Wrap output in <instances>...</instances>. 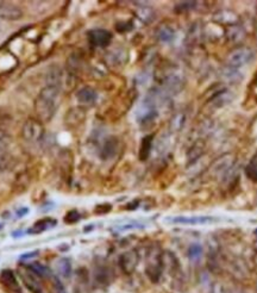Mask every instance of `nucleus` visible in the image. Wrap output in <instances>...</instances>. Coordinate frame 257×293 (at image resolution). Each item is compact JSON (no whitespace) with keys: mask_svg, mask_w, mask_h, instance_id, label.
Here are the masks:
<instances>
[{"mask_svg":"<svg viewBox=\"0 0 257 293\" xmlns=\"http://www.w3.org/2000/svg\"><path fill=\"white\" fill-rule=\"evenodd\" d=\"M60 88L56 86L46 85L40 90L35 100V112L37 120L42 123H48L55 116L58 110Z\"/></svg>","mask_w":257,"mask_h":293,"instance_id":"1","label":"nucleus"},{"mask_svg":"<svg viewBox=\"0 0 257 293\" xmlns=\"http://www.w3.org/2000/svg\"><path fill=\"white\" fill-rule=\"evenodd\" d=\"M162 272H164V266H162V252L152 248L148 254L146 273V276H148L150 282L154 284H158L162 276Z\"/></svg>","mask_w":257,"mask_h":293,"instance_id":"2","label":"nucleus"},{"mask_svg":"<svg viewBox=\"0 0 257 293\" xmlns=\"http://www.w3.org/2000/svg\"><path fill=\"white\" fill-rule=\"evenodd\" d=\"M46 135L44 126L42 122H40L36 118H30L23 124L22 128V137L25 141L31 143H38L43 140Z\"/></svg>","mask_w":257,"mask_h":293,"instance_id":"3","label":"nucleus"},{"mask_svg":"<svg viewBox=\"0 0 257 293\" xmlns=\"http://www.w3.org/2000/svg\"><path fill=\"white\" fill-rule=\"evenodd\" d=\"M254 58V52L252 49L240 46V48L234 49L228 56V64L230 67H240L244 64H249Z\"/></svg>","mask_w":257,"mask_h":293,"instance_id":"4","label":"nucleus"},{"mask_svg":"<svg viewBox=\"0 0 257 293\" xmlns=\"http://www.w3.org/2000/svg\"><path fill=\"white\" fill-rule=\"evenodd\" d=\"M140 264V254L137 250H128L125 252L124 254L120 255L119 258V267L120 270H123V273L128 274H132L134 270H136L137 266Z\"/></svg>","mask_w":257,"mask_h":293,"instance_id":"5","label":"nucleus"},{"mask_svg":"<svg viewBox=\"0 0 257 293\" xmlns=\"http://www.w3.org/2000/svg\"><path fill=\"white\" fill-rule=\"evenodd\" d=\"M90 46L105 48L112 42V34L105 29H93L87 34Z\"/></svg>","mask_w":257,"mask_h":293,"instance_id":"6","label":"nucleus"},{"mask_svg":"<svg viewBox=\"0 0 257 293\" xmlns=\"http://www.w3.org/2000/svg\"><path fill=\"white\" fill-rule=\"evenodd\" d=\"M20 278L23 280L24 285L26 286V288H29L31 292L34 293H40L42 292V284H40V278L37 276L36 273H34L32 270H29L25 266L24 270H20Z\"/></svg>","mask_w":257,"mask_h":293,"instance_id":"7","label":"nucleus"},{"mask_svg":"<svg viewBox=\"0 0 257 293\" xmlns=\"http://www.w3.org/2000/svg\"><path fill=\"white\" fill-rule=\"evenodd\" d=\"M0 284L11 293H22V288L14 270H4L0 273Z\"/></svg>","mask_w":257,"mask_h":293,"instance_id":"8","label":"nucleus"},{"mask_svg":"<svg viewBox=\"0 0 257 293\" xmlns=\"http://www.w3.org/2000/svg\"><path fill=\"white\" fill-rule=\"evenodd\" d=\"M23 17V11L20 6L11 2H0V18L5 20H18Z\"/></svg>","mask_w":257,"mask_h":293,"instance_id":"9","label":"nucleus"},{"mask_svg":"<svg viewBox=\"0 0 257 293\" xmlns=\"http://www.w3.org/2000/svg\"><path fill=\"white\" fill-rule=\"evenodd\" d=\"M84 116H86V114H84V108H70V110H68L67 114H66L64 117V122L67 126H79L80 123H82L84 120Z\"/></svg>","mask_w":257,"mask_h":293,"instance_id":"10","label":"nucleus"},{"mask_svg":"<svg viewBox=\"0 0 257 293\" xmlns=\"http://www.w3.org/2000/svg\"><path fill=\"white\" fill-rule=\"evenodd\" d=\"M56 224H58V220H54V218H42V220H37V222L31 226V229L28 230V234H40L44 232L46 230L52 229Z\"/></svg>","mask_w":257,"mask_h":293,"instance_id":"11","label":"nucleus"},{"mask_svg":"<svg viewBox=\"0 0 257 293\" xmlns=\"http://www.w3.org/2000/svg\"><path fill=\"white\" fill-rule=\"evenodd\" d=\"M96 98H98V94H96V90L88 86L82 87L76 93L78 102H81V104H92L96 100Z\"/></svg>","mask_w":257,"mask_h":293,"instance_id":"12","label":"nucleus"},{"mask_svg":"<svg viewBox=\"0 0 257 293\" xmlns=\"http://www.w3.org/2000/svg\"><path fill=\"white\" fill-rule=\"evenodd\" d=\"M56 272L61 278H64V279H70V276H72V270H73V268H72V262L70 258H58V261H56Z\"/></svg>","mask_w":257,"mask_h":293,"instance_id":"13","label":"nucleus"},{"mask_svg":"<svg viewBox=\"0 0 257 293\" xmlns=\"http://www.w3.org/2000/svg\"><path fill=\"white\" fill-rule=\"evenodd\" d=\"M210 222H213V218L206 216L176 217L173 220V223L175 224H192V226H196V224H206Z\"/></svg>","mask_w":257,"mask_h":293,"instance_id":"14","label":"nucleus"},{"mask_svg":"<svg viewBox=\"0 0 257 293\" xmlns=\"http://www.w3.org/2000/svg\"><path fill=\"white\" fill-rule=\"evenodd\" d=\"M152 141H154V135L146 136L140 142V152L138 158L140 161H146L150 156V152H152Z\"/></svg>","mask_w":257,"mask_h":293,"instance_id":"15","label":"nucleus"},{"mask_svg":"<svg viewBox=\"0 0 257 293\" xmlns=\"http://www.w3.org/2000/svg\"><path fill=\"white\" fill-rule=\"evenodd\" d=\"M26 267L32 270L34 273H36L40 279H50L52 276H54L52 272V270H50L48 266H46V264L34 262V264H29Z\"/></svg>","mask_w":257,"mask_h":293,"instance_id":"16","label":"nucleus"},{"mask_svg":"<svg viewBox=\"0 0 257 293\" xmlns=\"http://www.w3.org/2000/svg\"><path fill=\"white\" fill-rule=\"evenodd\" d=\"M94 278H96V280L100 284V285H108L112 280V272L108 267L100 266L96 270Z\"/></svg>","mask_w":257,"mask_h":293,"instance_id":"17","label":"nucleus"},{"mask_svg":"<svg viewBox=\"0 0 257 293\" xmlns=\"http://www.w3.org/2000/svg\"><path fill=\"white\" fill-rule=\"evenodd\" d=\"M116 152H117V140L110 138L105 142L104 146H102V156L104 158H110L114 156Z\"/></svg>","mask_w":257,"mask_h":293,"instance_id":"18","label":"nucleus"},{"mask_svg":"<svg viewBox=\"0 0 257 293\" xmlns=\"http://www.w3.org/2000/svg\"><path fill=\"white\" fill-rule=\"evenodd\" d=\"M158 37L162 42H170L174 38V30L168 26H161L158 29Z\"/></svg>","mask_w":257,"mask_h":293,"instance_id":"19","label":"nucleus"},{"mask_svg":"<svg viewBox=\"0 0 257 293\" xmlns=\"http://www.w3.org/2000/svg\"><path fill=\"white\" fill-rule=\"evenodd\" d=\"M50 280V292L52 293H68L67 290H66L64 282L62 280L58 278V276H52Z\"/></svg>","mask_w":257,"mask_h":293,"instance_id":"20","label":"nucleus"},{"mask_svg":"<svg viewBox=\"0 0 257 293\" xmlns=\"http://www.w3.org/2000/svg\"><path fill=\"white\" fill-rule=\"evenodd\" d=\"M246 174L250 180L257 182V155L255 158H252V160L249 162L246 168Z\"/></svg>","mask_w":257,"mask_h":293,"instance_id":"21","label":"nucleus"},{"mask_svg":"<svg viewBox=\"0 0 257 293\" xmlns=\"http://www.w3.org/2000/svg\"><path fill=\"white\" fill-rule=\"evenodd\" d=\"M80 218H81L80 214L76 210H72V211H68L67 214H66L64 218V223H67V224H74V223L79 222Z\"/></svg>","mask_w":257,"mask_h":293,"instance_id":"22","label":"nucleus"},{"mask_svg":"<svg viewBox=\"0 0 257 293\" xmlns=\"http://www.w3.org/2000/svg\"><path fill=\"white\" fill-rule=\"evenodd\" d=\"M202 253V246L199 244H193L190 246V249H188V255H190V258H198L200 255Z\"/></svg>","mask_w":257,"mask_h":293,"instance_id":"23","label":"nucleus"},{"mask_svg":"<svg viewBox=\"0 0 257 293\" xmlns=\"http://www.w3.org/2000/svg\"><path fill=\"white\" fill-rule=\"evenodd\" d=\"M194 5H196V2H178V4L175 6V11H176V12H184V11L190 10V8H193Z\"/></svg>","mask_w":257,"mask_h":293,"instance_id":"24","label":"nucleus"},{"mask_svg":"<svg viewBox=\"0 0 257 293\" xmlns=\"http://www.w3.org/2000/svg\"><path fill=\"white\" fill-rule=\"evenodd\" d=\"M112 206L110 204H102V205H98L96 208H94V212L98 214H108L111 211Z\"/></svg>","mask_w":257,"mask_h":293,"instance_id":"25","label":"nucleus"},{"mask_svg":"<svg viewBox=\"0 0 257 293\" xmlns=\"http://www.w3.org/2000/svg\"><path fill=\"white\" fill-rule=\"evenodd\" d=\"M8 167V158L5 154L0 152V173L4 172L6 168Z\"/></svg>","mask_w":257,"mask_h":293,"instance_id":"26","label":"nucleus"},{"mask_svg":"<svg viewBox=\"0 0 257 293\" xmlns=\"http://www.w3.org/2000/svg\"><path fill=\"white\" fill-rule=\"evenodd\" d=\"M37 254H38V252H31V253L24 254V255H22L20 260H28V258H35Z\"/></svg>","mask_w":257,"mask_h":293,"instance_id":"27","label":"nucleus"},{"mask_svg":"<svg viewBox=\"0 0 257 293\" xmlns=\"http://www.w3.org/2000/svg\"><path fill=\"white\" fill-rule=\"evenodd\" d=\"M28 212H29V210H28L26 208H20V211H17V216H18V217H22V216H23V214H28Z\"/></svg>","mask_w":257,"mask_h":293,"instance_id":"28","label":"nucleus"},{"mask_svg":"<svg viewBox=\"0 0 257 293\" xmlns=\"http://www.w3.org/2000/svg\"><path fill=\"white\" fill-rule=\"evenodd\" d=\"M2 226H2V223H0V230H2Z\"/></svg>","mask_w":257,"mask_h":293,"instance_id":"29","label":"nucleus"}]
</instances>
